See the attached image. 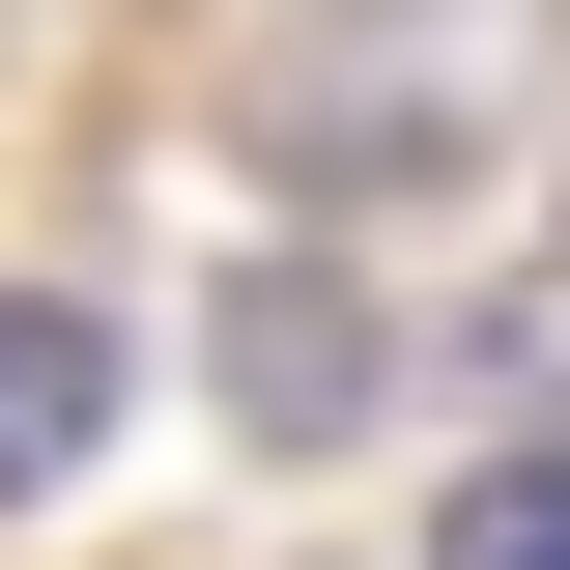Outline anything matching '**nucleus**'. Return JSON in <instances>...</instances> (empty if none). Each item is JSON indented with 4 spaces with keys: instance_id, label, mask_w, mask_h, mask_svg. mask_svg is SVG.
<instances>
[{
    "instance_id": "obj_1",
    "label": "nucleus",
    "mask_w": 570,
    "mask_h": 570,
    "mask_svg": "<svg viewBox=\"0 0 570 570\" xmlns=\"http://www.w3.org/2000/svg\"><path fill=\"white\" fill-rule=\"evenodd\" d=\"M86 456H115V343H86L58 285H0V513L86 485Z\"/></svg>"
},
{
    "instance_id": "obj_2",
    "label": "nucleus",
    "mask_w": 570,
    "mask_h": 570,
    "mask_svg": "<svg viewBox=\"0 0 570 570\" xmlns=\"http://www.w3.org/2000/svg\"><path fill=\"white\" fill-rule=\"evenodd\" d=\"M228 400H257L285 456H314V428H371V314H343V285H257V314H228Z\"/></svg>"
},
{
    "instance_id": "obj_3",
    "label": "nucleus",
    "mask_w": 570,
    "mask_h": 570,
    "mask_svg": "<svg viewBox=\"0 0 570 570\" xmlns=\"http://www.w3.org/2000/svg\"><path fill=\"white\" fill-rule=\"evenodd\" d=\"M428 570H570V428H542V456H485V485L428 513Z\"/></svg>"
}]
</instances>
